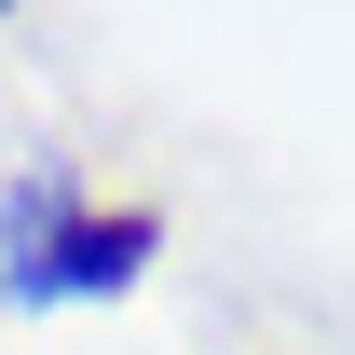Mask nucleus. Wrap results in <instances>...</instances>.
<instances>
[{
	"instance_id": "nucleus-1",
	"label": "nucleus",
	"mask_w": 355,
	"mask_h": 355,
	"mask_svg": "<svg viewBox=\"0 0 355 355\" xmlns=\"http://www.w3.org/2000/svg\"><path fill=\"white\" fill-rule=\"evenodd\" d=\"M150 246H164V219H150V205L83 219L55 164H28L14 191H0V301H96V287H123Z\"/></svg>"
}]
</instances>
